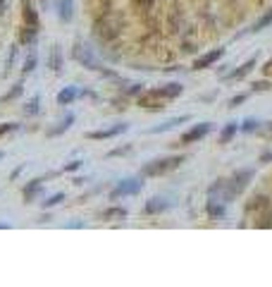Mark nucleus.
I'll use <instances>...</instances> for the list:
<instances>
[{
  "label": "nucleus",
  "instance_id": "obj_14",
  "mask_svg": "<svg viewBox=\"0 0 272 287\" xmlns=\"http://www.w3.org/2000/svg\"><path fill=\"white\" fill-rule=\"evenodd\" d=\"M41 192H43V179H31L27 187H24V192H22V194H24V201H27V203H31L36 197H41Z\"/></svg>",
  "mask_w": 272,
  "mask_h": 287
},
{
  "label": "nucleus",
  "instance_id": "obj_12",
  "mask_svg": "<svg viewBox=\"0 0 272 287\" xmlns=\"http://www.w3.org/2000/svg\"><path fill=\"white\" fill-rule=\"evenodd\" d=\"M79 96H82V91H79L77 86H65V89L57 93V103H60V106H72Z\"/></svg>",
  "mask_w": 272,
  "mask_h": 287
},
{
  "label": "nucleus",
  "instance_id": "obj_28",
  "mask_svg": "<svg viewBox=\"0 0 272 287\" xmlns=\"http://www.w3.org/2000/svg\"><path fill=\"white\" fill-rule=\"evenodd\" d=\"M38 103H41V98L34 96L27 106H24V115H38Z\"/></svg>",
  "mask_w": 272,
  "mask_h": 287
},
{
  "label": "nucleus",
  "instance_id": "obj_33",
  "mask_svg": "<svg viewBox=\"0 0 272 287\" xmlns=\"http://www.w3.org/2000/svg\"><path fill=\"white\" fill-rule=\"evenodd\" d=\"M246 98H248L246 93H239V96H234V98L229 101V108H237V106H241V103H244Z\"/></svg>",
  "mask_w": 272,
  "mask_h": 287
},
{
  "label": "nucleus",
  "instance_id": "obj_31",
  "mask_svg": "<svg viewBox=\"0 0 272 287\" xmlns=\"http://www.w3.org/2000/svg\"><path fill=\"white\" fill-rule=\"evenodd\" d=\"M84 165V161H72V163H67L65 168H62V172H74V170H79Z\"/></svg>",
  "mask_w": 272,
  "mask_h": 287
},
{
  "label": "nucleus",
  "instance_id": "obj_15",
  "mask_svg": "<svg viewBox=\"0 0 272 287\" xmlns=\"http://www.w3.org/2000/svg\"><path fill=\"white\" fill-rule=\"evenodd\" d=\"M205 213L213 218V220H220V218H224V203L222 201H215V199H210L208 203H205Z\"/></svg>",
  "mask_w": 272,
  "mask_h": 287
},
{
  "label": "nucleus",
  "instance_id": "obj_1",
  "mask_svg": "<svg viewBox=\"0 0 272 287\" xmlns=\"http://www.w3.org/2000/svg\"><path fill=\"white\" fill-rule=\"evenodd\" d=\"M182 91H184V86L179 84V82L155 86V89H151V91H146V93L138 96V106L141 108H148V110H160V108H165V103L174 101Z\"/></svg>",
  "mask_w": 272,
  "mask_h": 287
},
{
  "label": "nucleus",
  "instance_id": "obj_37",
  "mask_svg": "<svg viewBox=\"0 0 272 287\" xmlns=\"http://www.w3.org/2000/svg\"><path fill=\"white\" fill-rule=\"evenodd\" d=\"M263 74H265V77H272V60H268V62H265V67H263Z\"/></svg>",
  "mask_w": 272,
  "mask_h": 287
},
{
  "label": "nucleus",
  "instance_id": "obj_30",
  "mask_svg": "<svg viewBox=\"0 0 272 287\" xmlns=\"http://www.w3.org/2000/svg\"><path fill=\"white\" fill-rule=\"evenodd\" d=\"M272 84L270 82H253L251 84V91H270Z\"/></svg>",
  "mask_w": 272,
  "mask_h": 287
},
{
  "label": "nucleus",
  "instance_id": "obj_39",
  "mask_svg": "<svg viewBox=\"0 0 272 287\" xmlns=\"http://www.w3.org/2000/svg\"><path fill=\"white\" fill-rule=\"evenodd\" d=\"M22 170H24V165H19V168H17V170L12 172V175H10V177H12V179H17V177H19V175H22Z\"/></svg>",
  "mask_w": 272,
  "mask_h": 287
},
{
  "label": "nucleus",
  "instance_id": "obj_21",
  "mask_svg": "<svg viewBox=\"0 0 272 287\" xmlns=\"http://www.w3.org/2000/svg\"><path fill=\"white\" fill-rule=\"evenodd\" d=\"M253 67H255V57H248L244 65H241L239 70H234L229 77H232V79H244L246 74H251V70H253Z\"/></svg>",
  "mask_w": 272,
  "mask_h": 287
},
{
  "label": "nucleus",
  "instance_id": "obj_3",
  "mask_svg": "<svg viewBox=\"0 0 272 287\" xmlns=\"http://www.w3.org/2000/svg\"><path fill=\"white\" fill-rule=\"evenodd\" d=\"M208 194H210V199L222 201V203H232V201L239 197V192L234 189L232 179H218V182H213Z\"/></svg>",
  "mask_w": 272,
  "mask_h": 287
},
{
  "label": "nucleus",
  "instance_id": "obj_17",
  "mask_svg": "<svg viewBox=\"0 0 272 287\" xmlns=\"http://www.w3.org/2000/svg\"><path fill=\"white\" fill-rule=\"evenodd\" d=\"M74 15V2L72 0H57V17L62 22H69Z\"/></svg>",
  "mask_w": 272,
  "mask_h": 287
},
{
  "label": "nucleus",
  "instance_id": "obj_16",
  "mask_svg": "<svg viewBox=\"0 0 272 287\" xmlns=\"http://www.w3.org/2000/svg\"><path fill=\"white\" fill-rule=\"evenodd\" d=\"M22 10H24V24L38 27V12L34 10V2L31 0H22Z\"/></svg>",
  "mask_w": 272,
  "mask_h": 287
},
{
  "label": "nucleus",
  "instance_id": "obj_4",
  "mask_svg": "<svg viewBox=\"0 0 272 287\" xmlns=\"http://www.w3.org/2000/svg\"><path fill=\"white\" fill-rule=\"evenodd\" d=\"M72 57L82 65V67H86V70H101V62H98V57L93 55V51L86 46V43H74V48H72Z\"/></svg>",
  "mask_w": 272,
  "mask_h": 287
},
{
  "label": "nucleus",
  "instance_id": "obj_6",
  "mask_svg": "<svg viewBox=\"0 0 272 287\" xmlns=\"http://www.w3.org/2000/svg\"><path fill=\"white\" fill-rule=\"evenodd\" d=\"M210 132H213V122H201V125H193L191 129H187V132L182 134L179 142L182 144H196V142H201L205 134H210Z\"/></svg>",
  "mask_w": 272,
  "mask_h": 287
},
{
  "label": "nucleus",
  "instance_id": "obj_34",
  "mask_svg": "<svg viewBox=\"0 0 272 287\" xmlns=\"http://www.w3.org/2000/svg\"><path fill=\"white\" fill-rule=\"evenodd\" d=\"M141 89H143V84H134L132 89H127L124 93H127V96H136V93H141Z\"/></svg>",
  "mask_w": 272,
  "mask_h": 287
},
{
  "label": "nucleus",
  "instance_id": "obj_22",
  "mask_svg": "<svg viewBox=\"0 0 272 287\" xmlns=\"http://www.w3.org/2000/svg\"><path fill=\"white\" fill-rule=\"evenodd\" d=\"M36 34H38V27L24 24V29H22V36H19V43H24V46H31V43L36 41Z\"/></svg>",
  "mask_w": 272,
  "mask_h": 287
},
{
  "label": "nucleus",
  "instance_id": "obj_23",
  "mask_svg": "<svg viewBox=\"0 0 272 287\" xmlns=\"http://www.w3.org/2000/svg\"><path fill=\"white\" fill-rule=\"evenodd\" d=\"M22 91H24V82H17V84L12 86L2 98H0V103H10V101H15V98H19L22 96Z\"/></svg>",
  "mask_w": 272,
  "mask_h": 287
},
{
  "label": "nucleus",
  "instance_id": "obj_9",
  "mask_svg": "<svg viewBox=\"0 0 272 287\" xmlns=\"http://www.w3.org/2000/svg\"><path fill=\"white\" fill-rule=\"evenodd\" d=\"M170 206H172V203H170L167 199H163V197H155V199L146 201V206L141 208V213H143V215H158V213H165Z\"/></svg>",
  "mask_w": 272,
  "mask_h": 287
},
{
  "label": "nucleus",
  "instance_id": "obj_26",
  "mask_svg": "<svg viewBox=\"0 0 272 287\" xmlns=\"http://www.w3.org/2000/svg\"><path fill=\"white\" fill-rule=\"evenodd\" d=\"M62 201H65V194L57 192V194H53V197H46V201H41V206H43V208H53V206H60Z\"/></svg>",
  "mask_w": 272,
  "mask_h": 287
},
{
  "label": "nucleus",
  "instance_id": "obj_41",
  "mask_svg": "<svg viewBox=\"0 0 272 287\" xmlns=\"http://www.w3.org/2000/svg\"><path fill=\"white\" fill-rule=\"evenodd\" d=\"M5 228H7V225H2V223H0V230H5Z\"/></svg>",
  "mask_w": 272,
  "mask_h": 287
},
{
  "label": "nucleus",
  "instance_id": "obj_24",
  "mask_svg": "<svg viewBox=\"0 0 272 287\" xmlns=\"http://www.w3.org/2000/svg\"><path fill=\"white\" fill-rule=\"evenodd\" d=\"M270 24H272V7L263 15V17H260V19H258V22H255V24H253V27H251V31H253V34H255V31H263V29H268Z\"/></svg>",
  "mask_w": 272,
  "mask_h": 287
},
{
  "label": "nucleus",
  "instance_id": "obj_2",
  "mask_svg": "<svg viewBox=\"0 0 272 287\" xmlns=\"http://www.w3.org/2000/svg\"><path fill=\"white\" fill-rule=\"evenodd\" d=\"M184 163V156H167V158H155L151 163H146L141 168V175L143 177H160V175H167L174 168H179Z\"/></svg>",
  "mask_w": 272,
  "mask_h": 287
},
{
  "label": "nucleus",
  "instance_id": "obj_13",
  "mask_svg": "<svg viewBox=\"0 0 272 287\" xmlns=\"http://www.w3.org/2000/svg\"><path fill=\"white\" fill-rule=\"evenodd\" d=\"M72 122H74V115H72V113L62 115V117H60V122H57L55 127H51V129H48V137H60V134H65V132L72 127Z\"/></svg>",
  "mask_w": 272,
  "mask_h": 287
},
{
  "label": "nucleus",
  "instance_id": "obj_25",
  "mask_svg": "<svg viewBox=\"0 0 272 287\" xmlns=\"http://www.w3.org/2000/svg\"><path fill=\"white\" fill-rule=\"evenodd\" d=\"M260 125H263V122H258V120L248 117V120H244V122H241V132H246V134H253V132H258V129H260Z\"/></svg>",
  "mask_w": 272,
  "mask_h": 287
},
{
  "label": "nucleus",
  "instance_id": "obj_20",
  "mask_svg": "<svg viewBox=\"0 0 272 287\" xmlns=\"http://www.w3.org/2000/svg\"><path fill=\"white\" fill-rule=\"evenodd\" d=\"M48 67H51L53 72H60V70H62V51H60V46H53V48H51Z\"/></svg>",
  "mask_w": 272,
  "mask_h": 287
},
{
  "label": "nucleus",
  "instance_id": "obj_7",
  "mask_svg": "<svg viewBox=\"0 0 272 287\" xmlns=\"http://www.w3.org/2000/svg\"><path fill=\"white\" fill-rule=\"evenodd\" d=\"M129 129V125L127 122H117V125H112L108 129H98V132H86V139H96V142H103V139H112V137H119V134H124Z\"/></svg>",
  "mask_w": 272,
  "mask_h": 287
},
{
  "label": "nucleus",
  "instance_id": "obj_10",
  "mask_svg": "<svg viewBox=\"0 0 272 287\" xmlns=\"http://www.w3.org/2000/svg\"><path fill=\"white\" fill-rule=\"evenodd\" d=\"M222 55H224V48H215V51H210V53H205V55L198 57V60L193 62V70H205V67H213V65H215Z\"/></svg>",
  "mask_w": 272,
  "mask_h": 287
},
{
  "label": "nucleus",
  "instance_id": "obj_32",
  "mask_svg": "<svg viewBox=\"0 0 272 287\" xmlns=\"http://www.w3.org/2000/svg\"><path fill=\"white\" fill-rule=\"evenodd\" d=\"M129 151H132V146H119V148L110 151L108 156H110V158H115V156H124V153H129Z\"/></svg>",
  "mask_w": 272,
  "mask_h": 287
},
{
  "label": "nucleus",
  "instance_id": "obj_19",
  "mask_svg": "<svg viewBox=\"0 0 272 287\" xmlns=\"http://www.w3.org/2000/svg\"><path fill=\"white\" fill-rule=\"evenodd\" d=\"M101 218H103V220H122V218H127V208L110 206L105 211H101Z\"/></svg>",
  "mask_w": 272,
  "mask_h": 287
},
{
  "label": "nucleus",
  "instance_id": "obj_36",
  "mask_svg": "<svg viewBox=\"0 0 272 287\" xmlns=\"http://www.w3.org/2000/svg\"><path fill=\"white\" fill-rule=\"evenodd\" d=\"M15 127H17V125H10V122H7V125H0V137H2V134H7V132H10V129H15Z\"/></svg>",
  "mask_w": 272,
  "mask_h": 287
},
{
  "label": "nucleus",
  "instance_id": "obj_38",
  "mask_svg": "<svg viewBox=\"0 0 272 287\" xmlns=\"http://www.w3.org/2000/svg\"><path fill=\"white\" fill-rule=\"evenodd\" d=\"M260 163H272V151H268V153L260 156Z\"/></svg>",
  "mask_w": 272,
  "mask_h": 287
},
{
  "label": "nucleus",
  "instance_id": "obj_35",
  "mask_svg": "<svg viewBox=\"0 0 272 287\" xmlns=\"http://www.w3.org/2000/svg\"><path fill=\"white\" fill-rule=\"evenodd\" d=\"M15 57H17V46H12V51H10V57H7V67H12Z\"/></svg>",
  "mask_w": 272,
  "mask_h": 287
},
{
  "label": "nucleus",
  "instance_id": "obj_29",
  "mask_svg": "<svg viewBox=\"0 0 272 287\" xmlns=\"http://www.w3.org/2000/svg\"><path fill=\"white\" fill-rule=\"evenodd\" d=\"M258 134H260L263 139H268V142H272V122H265V125H260Z\"/></svg>",
  "mask_w": 272,
  "mask_h": 287
},
{
  "label": "nucleus",
  "instance_id": "obj_5",
  "mask_svg": "<svg viewBox=\"0 0 272 287\" xmlns=\"http://www.w3.org/2000/svg\"><path fill=\"white\" fill-rule=\"evenodd\" d=\"M143 182L141 177H127V179H119L117 187L110 192V199H119V197H136L141 192Z\"/></svg>",
  "mask_w": 272,
  "mask_h": 287
},
{
  "label": "nucleus",
  "instance_id": "obj_27",
  "mask_svg": "<svg viewBox=\"0 0 272 287\" xmlns=\"http://www.w3.org/2000/svg\"><path fill=\"white\" fill-rule=\"evenodd\" d=\"M36 62H38V55H36V51H31V53H29V57L24 60V67H22V72H24V74L34 72V70H36Z\"/></svg>",
  "mask_w": 272,
  "mask_h": 287
},
{
  "label": "nucleus",
  "instance_id": "obj_40",
  "mask_svg": "<svg viewBox=\"0 0 272 287\" xmlns=\"http://www.w3.org/2000/svg\"><path fill=\"white\" fill-rule=\"evenodd\" d=\"M2 158H5V151H0V161H2Z\"/></svg>",
  "mask_w": 272,
  "mask_h": 287
},
{
  "label": "nucleus",
  "instance_id": "obj_11",
  "mask_svg": "<svg viewBox=\"0 0 272 287\" xmlns=\"http://www.w3.org/2000/svg\"><path fill=\"white\" fill-rule=\"evenodd\" d=\"M191 115H179V117H172V120H165L163 125H155V127H151L148 129V134H160V132H170V129H174L177 125H184V122H189Z\"/></svg>",
  "mask_w": 272,
  "mask_h": 287
},
{
  "label": "nucleus",
  "instance_id": "obj_8",
  "mask_svg": "<svg viewBox=\"0 0 272 287\" xmlns=\"http://www.w3.org/2000/svg\"><path fill=\"white\" fill-rule=\"evenodd\" d=\"M253 175H255V170H253V168H244V170H237V172H234V175H232V177H229V179H232V184H234V189H237V192L241 194V192H244L246 187L251 184V179H253Z\"/></svg>",
  "mask_w": 272,
  "mask_h": 287
},
{
  "label": "nucleus",
  "instance_id": "obj_18",
  "mask_svg": "<svg viewBox=\"0 0 272 287\" xmlns=\"http://www.w3.org/2000/svg\"><path fill=\"white\" fill-rule=\"evenodd\" d=\"M239 132V122H227L224 127H222V132H220V137H218V142L224 146V144H229L232 139H234V134Z\"/></svg>",
  "mask_w": 272,
  "mask_h": 287
}]
</instances>
